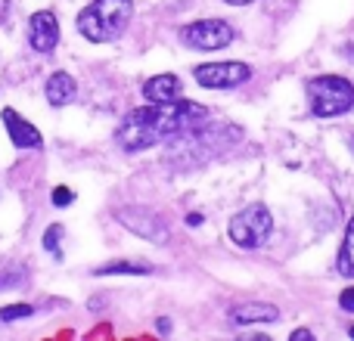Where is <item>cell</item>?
Returning <instances> with one entry per match:
<instances>
[{"label":"cell","mask_w":354,"mask_h":341,"mask_svg":"<svg viewBox=\"0 0 354 341\" xmlns=\"http://www.w3.org/2000/svg\"><path fill=\"white\" fill-rule=\"evenodd\" d=\"M22 280H25L22 270H10V273H0V289H6V286H19Z\"/></svg>","instance_id":"cell-18"},{"label":"cell","mask_w":354,"mask_h":341,"mask_svg":"<svg viewBox=\"0 0 354 341\" xmlns=\"http://www.w3.org/2000/svg\"><path fill=\"white\" fill-rule=\"evenodd\" d=\"M351 338H354V326H351Z\"/></svg>","instance_id":"cell-23"},{"label":"cell","mask_w":354,"mask_h":341,"mask_svg":"<svg viewBox=\"0 0 354 341\" xmlns=\"http://www.w3.org/2000/svg\"><path fill=\"white\" fill-rule=\"evenodd\" d=\"M28 43L37 53H50L59 43V22L50 10H37L28 22Z\"/></svg>","instance_id":"cell-8"},{"label":"cell","mask_w":354,"mask_h":341,"mask_svg":"<svg viewBox=\"0 0 354 341\" xmlns=\"http://www.w3.org/2000/svg\"><path fill=\"white\" fill-rule=\"evenodd\" d=\"M224 3H230V6H249V3H255V0H224Z\"/></svg>","instance_id":"cell-22"},{"label":"cell","mask_w":354,"mask_h":341,"mask_svg":"<svg viewBox=\"0 0 354 341\" xmlns=\"http://www.w3.org/2000/svg\"><path fill=\"white\" fill-rule=\"evenodd\" d=\"M208 109L189 99H177V103H149L143 109H134L122 118L115 128V143L124 153H143V149L156 146L165 140H180L189 130L205 128Z\"/></svg>","instance_id":"cell-1"},{"label":"cell","mask_w":354,"mask_h":341,"mask_svg":"<svg viewBox=\"0 0 354 341\" xmlns=\"http://www.w3.org/2000/svg\"><path fill=\"white\" fill-rule=\"evenodd\" d=\"M131 16H134V3L131 0H91L84 10L78 12V35L91 43H109L118 41L128 28Z\"/></svg>","instance_id":"cell-2"},{"label":"cell","mask_w":354,"mask_h":341,"mask_svg":"<svg viewBox=\"0 0 354 341\" xmlns=\"http://www.w3.org/2000/svg\"><path fill=\"white\" fill-rule=\"evenodd\" d=\"M187 224H189V226H199V224H202V214H189Z\"/></svg>","instance_id":"cell-21"},{"label":"cell","mask_w":354,"mask_h":341,"mask_svg":"<svg viewBox=\"0 0 354 341\" xmlns=\"http://www.w3.org/2000/svg\"><path fill=\"white\" fill-rule=\"evenodd\" d=\"M339 307H342V311H351V313H354V286H351V289H345V292L339 295Z\"/></svg>","instance_id":"cell-19"},{"label":"cell","mask_w":354,"mask_h":341,"mask_svg":"<svg viewBox=\"0 0 354 341\" xmlns=\"http://www.w3.org/2000/svg\"><path fill=\"white\" fill-rule=\"evenodd\" d=\"M308 106L317 118H339L351 112L354 106V84L342 75H320L308 81Z\"/></svg>","instance_id":"cell-3"},{"label":"cell","mask_w":354,"mask_h":341,"mask_svg":"<svg viewBox=\"0 0 354 341\" xmlns=\"http://www.w3.org/2000/svg\"><path fill=\"white\" fill-rule=\"evenodd\" d=\"M75 99H78V84H75L72 75H66V72L50 75V81H47V103L59 109V106H68V103H75Z\"/></svg>","instance_id":"cell-11"},{"label":"cell","mask_w":354,"mask_h":341,"mask_svg":"<svg viewBox=\"0 0 354 341\" xmlns=\"http://www.w3.org/2000/svg\"><path fill=\"white\" fill-rule=\"evenodd\" d=\"M233 323L249 326V323H277L280 320V311L274 304H243L230 313Z\"/></svg>","instance_id":"cell-12"},{"label":"cell","mask_w":354,"mask_h":341,"mask_svg":"<svg viewBox=\"0 0 354 341\" xmlns=\"http://www.w3.org/2000/svg\"><path fill=\"white\" fill-rule=\"evenodd\" d=\"M143 97H147V103H177L180 99V81H177V75H156V78H149L147 84H143Z\"/></svg>","instance_id":"cell-10"},{"label":"cell","mask_w":354,"mask_h":341,"mask_svg":"<svg viewBox=\"0 0 354 341\" xmlns=\"http://www.w3.org/2000/svg\"><path fill=\"white\" fill-rule=\"evenodd\" d=\"M59 239H62V226H59V224H53L47 233H44V249L53 251L56 257H62V251H59Z\"/></svg>","instance_id":"cell-16"},{"label":"cell","mask_w":354,"mask_h":341,"mask_svg":"<svg viewBox=\"0 0 354 341\" xmlns=\"http://www.w3.org/2000/svg\"><path fill=\"white\" fill-rule=\"evenodd\" d=\"M3 128H6V134H10L12 146H19V149H37L44 143L41 130L25 121L16 109H3Z\"/></svg>","instance_id":"cell-9"},{"label":"cell","mask_w":354,"mask_h":341,"mask_svg":"<svg viewBox=\"0 0 354 341\" xmlns=\"http://www.w3.org/2000/svg\"><path fill=\"white\" fill-rule=\"evenodd\" d=\"M97 276H112V273H149L147 264H134V261H115V264H103L93 270Z\"/></svg>","instance_id":"cell-14"},{"label":"cell","mask_w":354,"mask_h":341,"mask_svg":"<svg viewBox=\"0 0 354 341\" xmlns=\"http://www.w3.org/2000/svg\"><path fill=\"white\" fill-rule=\"evenodd\" d=\"M118 224H124L131 233H137L140 239H149V242H165L168 239V226L149 208H122L118 211Z\"/></svg>","instance_id":"cell-7"},{"label":"cell","mask_w":354,"mask_h":341,"mask_svg":"<svg viewBox=\"0 0 354 341\" xmlns=\"http://www.w3.org/2000/svg\"><path fill=\"white\" fill-rule=\"evenodd\" d=\"M227 233H230V239L239 249H261L270 239V233H274V214L264 205H249L239 214H233Z\"/></svg>","instance_id":"cell-4"},{"label":"cell","mask_w":354,"mask_h":341,"mask_svg":"<svg viewBox=\"0 0 354 341\" xmlns=\"http://www.w3.org/2000/svg\"><path fill=\"white\" fill-rule=\"evenodd\" d=\"M31 307L28 304H10V307H3L0 311V323H12V320H25V317H31Z\"/></svg>","instance_id":"cell-15"},{"label":"cell","mask_w":354,"mask_h":341,"mask_svg":"<svg viewBox=\"0 0 354 341\" xmlns=\"http://www.w3.org/2000/svg\"><path fill=\"white\" fill-rule=\"evenodd\" d=\"M292 341H314V335L308 329H295L292 332Z\"/></svg>","instance_id":"cell-20"},{"label":"cell","mask_w":354,"mask_h":341,"mask_svg":"<svg viewBox=\"0 0 354 341\" xmlns=\"http://www.w3.org/2000/svg\"><path fill=\"white\" fill-rule=\"evenodd\" d=\"M336 270L342 276L354 280V217L348 220L345 226V239H342V249H339V257H336Z\"/></svg>","instance_id":"cell-13"},{"label":"cell","mask_w":354,"mask_h":341,"mask_svg":"<svg viewBox=\"0 0 354 341\" xmlns=\"http://www.w3.org/2000/svg\"><path fill=\"white\" fill-rule=\"evenodd\" d=\"M196 81L208 90H227V87H239L252 78V66L245 62H205L196 66Z\"/></svg>","instance_id":"cell-6"},{"label":"cell","mask_w":354,"mask_h":341,"mask_svg":"<svg viewBox=\"0 0 354 341\" xmlns=\"http://www.w3.org/2000/svg\"><path fill=\"white\" fill-rule=\"evenodd\" d=\"M180 41L193 50H221L227 43H233V28L224 19H202V22L183 25Z\"/></svg>","instance_id":"cell-5"},{"label":"cell","mask_w":354,"mask_h":341,"mask_svg":"<svg viewBox=\"0 0 354 341\" xmlns=\"http://www.w3.org/2000/svg\"><path fill=\"white\" fill-rule=\"evenodd\" d=\"M72 199H75V193L68 186H56L53 193H50V202H53V205H59V208L72 205Z\"/></svg>","instance_id":"cell-17"}]
</instances>
